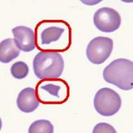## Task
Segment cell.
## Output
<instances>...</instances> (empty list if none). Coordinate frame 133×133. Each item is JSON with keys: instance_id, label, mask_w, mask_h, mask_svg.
Masks as SVG:
<instances>
[{"instance_id": "obj_3", "label": "cell", "mask_w": 133, "mask_h": 133, "mask_svg": "<svg viewBox=\"0 0 133 133\" xmlns=\"http://www.w3.org/2000/svg\"><path fill=\"white\" fill-rule=\"evenodd\" d=\"M33 72L37 78H58L62 76L64 62L60 52H40L33 58Z\"/></svg>"}, {"instance_id": "obj_6", "label": "cell", "mask_w": 133, "mask_h": 133, "mask_svg": "<svg viewBox=\"0 0 133 133\" xmlns=\"http://www.w3.org/2000/svg\"><path fill=\"white\" fill-rule=\"evenodd\" d=\"M93 22L95 28L101 32L112 33L120 28L121 18L118 11L111 8L104 7L94 14Z\"/></svg>"}, {"instance_id": "obj_8", "label": "cell", "mask_w": 133, "mask_h": 133, "mask_svg": "<svg viewBox=\"0 0 133 133\" xmlns=\"http://www.w3.org/2000/svg\"><path fill=\"white\" fill-rule=\"evenodd\" d=\"M12 33L17 47L21 51L30 52L36 48L35 31L25 26H17L12 29Z\"/></svg>"}, {"instance_id": "obj_12", "label": "cell", "mask_w": 133, "mask_h": 133, "mask_svg": "<svg viewBox=\"0 0 133 133\" xmlns=\"http://www.w3.org/2000/svg\"><path fill=\"white\" fill-rule=\"evenodd\" d=\"M10 73L16 79H23L28 75V65L24 62H16L11 66Z\"/></svg>"}, {"instance_id": "obj_7", "label": "cell", "mask_w": 133, "mask_h": 133, "mask_svg": "<svg viewBox=\"0 0 133 133\" xmlns=\"http://www.w3.org/2000/svg\"><path fill=\"white\" fill-rule=\"evenodd\" d=\"M52 26H47L44 20L41 21L39 23L44 27L37 24L36 27V46L38 50H41L44 46L50 45L52 43L57 42L62 38L63 34L66 32V28L62 27L55 26L56 20H51Z\"/></svg>"}, {"instance_id": "obj_2", "label": "cell", "mask_w": 133, "mask_h": 133, "mask_svg": "<svg viewBox=\"0 0 133 133\" xmlns=\"http://www.w3.org/2000/svg\"><path fill=\"white\" fill-rule=\"evenodd\" d=\"M104 81L122 90L133 89V62L126 58H118L106 66L103 71Z\"/></svg>"}, {"instance_id": "obj_9", "label": "cell", "mask_w": 133, "mask_h": 133, "mask_svg": "<svg viewBox=\"0 0 133 133\" xmlns=\"http://www.w3.org/2000/svg\"><path fill=\"white\" fill-rule=\"evenodd\" d=\"M39 101L36 97V89L31 87L24 88L19 92L17 97V107L24 113L33 112L39 106Z\"/></svg>"}, {"instance_id": "obj_5", "label": "cell", "mask_w": 133, "mask_h": 133, "mask_svg": "<svg viewBox=\"0 0 133 133\" xmlns=\"http://www.w3.org/2000/svg\"><path fill=\"white\" fill-rule=\"evenodd\" d=\"M113 40L109 37H95L91 40L87 47V57L94 64H103L110 56L113 50Z\"/></svg>"}, {"instance_id": "obj_4", "label": "cell", "mask_w": 133, "mask_h": 133, "mask_svg": "<svg viewBox=\"0 0 133 133\" xmlns=\"http://www.w3.org/2000/svg\"><path fill=\"white\" fill-rule=\"evenodd\" d=\"M94 107L102 116L109 117L115 115L121 107V98L118 93L108 87L101 88L94 97Z\"/></svg>"}, {"instance_id": "obj_1", "label": "cell", "mask_w": 133, "mask_h": 133, "mask_svg": "<svg viewBox=\"0 0 133 133\" xmlns=\"http://www.w3.org/2000/svg\"><path fill=\"white\" fill-rule=\"evenodd\" d=\"M36 97L43 104H62L69 99L70 89L62 78L41 79L36 87Z\"/></svg>"}, {"instance_id": "obj_13", "label": "cell", "mask_w": 133, "mask_h": 133, "mask_svg": "<svg viewBox=\"0 0 133 133\" xmlns=\"http://www.w3.org/2000/svg\"><path fill=\"white\" fill-rule=\"evenodd\" d=\"M92 133H116V130L107 123H99L95 125Z\"/></svg>"}, {"instance_id": "obj_10", "label": "cell", "mask_w": 133, "mask_h": 133, "mask_svg": "<svg viewBox=\"0 0 133 133\" xmlns=\"http://www.w3.org/2000/svg\"><path fill=\"white\" fill-rule=\"evenodd\" d=\"M20 51L14 38H6L0 43V62L4 64L11 62L19 56Z\"/></svg>"}, {"instance_id": "obj_11", "label": "cell", "mask_w": 133, "mask_h": 133, "mask_svg": "<svg viewBox=\"0 0 133 133\" xmlns=\"http://www.w3.org/2000/svg\"><path fill=\"white\" fill-rule=\"evenodd\" d=\"M29 133H53L54 127L48 120H38L30 126Z\"/></svg>"}]
</instances>
